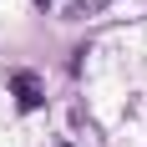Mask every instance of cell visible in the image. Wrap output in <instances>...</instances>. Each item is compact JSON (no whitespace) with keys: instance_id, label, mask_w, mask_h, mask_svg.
I'll list each match as a JSON object with an SVG mask.
<instances>
[{"instance_id":"277c9868","label":"cell","mask_w":147,"mask_h":147,"mask_svg":"<svg viewBox=\"0 0 147 147\" xmlns=\"http://www.w3.org/2000/svg\"><path fill=\"white\" fill-rule=\"evenodd\" d=\"M61 147H71V142H61Z\"/></svg>"},{"instance_id":"7a4b0ae2","label":"cell","mask_w":147,"mask_h":147,"mask_svg":"<svg viewBox=\"0 0 147 147\" xmlns=\"http://www.w3.org/2000/svg\"><path fill=\"white\" fill-rule=\"evenodd\" d=\"M91 10H102V0H71V15H91Z\"/></svg>"},{"instance_id":"6da1fadb","label":"cell","mask_w":147,"mask_h":147,"mask_svg":"<svg viewBox=\"0 0 147 147\" xmlns=\"http://www.w3.org/2000/svg\"><path fill=\"white\" fill-rule=\"evenodd\" d=\"M10 91H15V102H20V112H36V107H41V76L36 71H15Z\"/></svg>"},{"instance_id":"3957f363","label":"cell","mask_w":147,"mask_h":147,"mask_svg":"<svg viewBox=\"0 0 147 147\" xmlns=\"http://www.w3.org/2000/svg\"><path fill=\"white\" fill-rule=\"evenodd\" d=\"M30 5H36V10H46V5H51V0H30Z\"/></svg>"}]
</instances>
